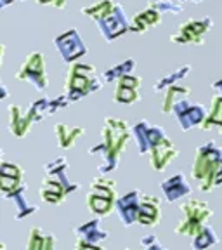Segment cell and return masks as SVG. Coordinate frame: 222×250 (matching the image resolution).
Returning a JSON list of instances; mask_svg holds the SVG:
<instances>
[{"label":"cell","mask_w":222,"mask_h":250,"mask_svg":"<svg viewBox=\"0 0 222 250\" xmlns=\"http://www.w3.org/2000/svg\"><path fill=\"white\" fill-rule=\"evenodd\" d=\"M58 47L59 51L64 54V59L70 61V59H75L78 58V54H82L85 52V47L82 45L80 39H78L77 31H70V33H64L62 37H59L58 40Z\"/></svg>","instance_id":"cell-1"},{"label":"cell","mask_w":222,"mask_h":250,"mask_svg":"<svg viewBox=\"0 0 222 250\" xmlns=\"http://www.w3.org/2000/svg\"><path fill=\"white\" fill-rule=\"evenodd\" d=\"M172 156H176V149L172 148L168 141H161L155 146V155H153V162H155V168H163L165 162H168Z\"/></svg>","instance_id":"cell-2"},{"label":"cell","mask_w":222,"mask_h":250,"mask_svg":"<svg viewBox=\"0 0 222 250\" xmlns=\"http://www.w3.org/2000/svg\"><path fill=\"white\" fill-rule=\"evenodd\" d=\"M89 203H90V207H92V210L101 212V214H106V212H108V208L111 207V202H109V198H102V196H96V195L90 196Z\"/></svg>","instance_id":"cell-3"},{"label":"cell","mask_w":222,"mask_h":250,"mask_svg":"<svg viewBox=\"0 0 222 250\" xmlns=\"http://www.w3.org/2000/svg\"><path fill=\"white\" fill-rule=\"evenodd\" d=\"M137 94H136V89H129V87H118L117 90V101L120 103H132L136 101Z\"/></svg>","instance_id":"cell-4"},{"label":"cell","mask_w":222,"mask_h":250,"mask_svg":"<svg viewBox=\"0 0 222 250\" xmlns=\"http://www.w3.org/2000/svg\"><path fill=\"white\" fill-rule=\"evenodd\" d=\"M210 122H217L222 125V98H217L214 101V111L210 115Z\"/></svg>","instance_id":"cell-5"},{"label":"cell","mask_w":222,"mask_h":250,"mask_svg":"<svg viewBox=\"0 0 222 250\" xmlns=\"http://www.w3.org/2000/svg\"><path fill=\"white\" fill-rule=\"evenodd\" d=\"M78 250H99V249H89V247H82V249H78Z\"/></svg>","instance_id":"cell-6"}]
</instances>
